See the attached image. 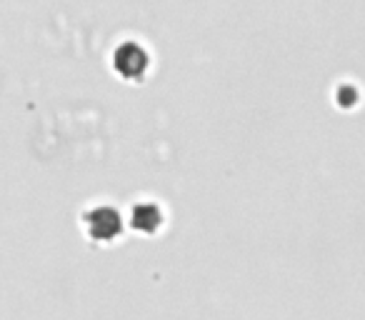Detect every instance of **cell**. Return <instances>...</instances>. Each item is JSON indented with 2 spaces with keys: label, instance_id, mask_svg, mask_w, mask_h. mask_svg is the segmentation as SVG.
<instances>
[{
  "label": "cell",
  "instance_id": "cell-1",
  "mask_svg": "<svg viewBox=\"0 0 365 320\" xmlns=\"http://www.w3.org/2000/svg\"><path fill=\"white\" fill-rule=\"evenodd\" d=\"M83 228L96 243H110L123 233V215L110 205H96L83 215Z\"/></svg>",
  "mask_w": 365,
  "mask_h": 320
},
{
  "label": "cell",
  "instance_id": "cell-2",
  "mask_svg": "<svg viewBox=\"0 0 365 320\" xmlns=\"http://www.w3.org/2000/svg\"><path fill=\"white\" fill-rule=\"evenodd\" d=\"M165 223V215H163V208L158 203H150V200H143V203L133 205L130 210V228L138 230L143 235H153L163 228Z\"/></svg>",
  "mask_w": 365,
  "mask_h": 320
},
{
  "label": "cell",
  "instance_id": "cell-3",
  "mask_svg": "<svg viewBox=\"0 0 365 320\" xmlns=\"http://www.w3.org/2000/svg\"><path fill=\"white\" fill-rule=\"evenodd\" d=\"M115 68L120 76L125 78H138L148 68V56L138 46H125L118 51L115 56Z\"/></svg>",
  "mask_w": 365,
  "mask_h": 320
}]
</instances>
